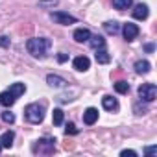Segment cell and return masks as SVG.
<instances>
[{"label":"cell","instance_id":"1","mask_svg":"<svg viewBox=\"0 0 157 157\" xmlns=\"http://www.w3.org/2000/svg\"><path fill=\"white\" fill-rule=\"evenodd\" d=\"M50 44H52V43H50V39L35 37V39H30V41L26 43V48H28V52H30L33 57L43 59V57H46V52H48Z\"/></svg>","mask_w":157,"mask_h":157},{"label":"cell","instance_id":"2","mask_svg":"<svg viewBox=\"0 0 157 157\" xmlns=\"http://www.w3.org/2000/svg\"><path fill=\"white\" fill-rule=\"evenodd\" d=\"M24 115H26V120H28V122H32V124H41L43 118H44V107L39 105V104H30V105H26Z\"/></svg>","mask_w":157,"mask_h":157},{"label":"cell","instance_id":"3","mask_svg":"<svg viewBox=\"0 0 157 157\" xmlns=\"http://www.w3.org/2000/svg\"><path fill=\"white\" fill-rule=\"evenodd\" d=\"M56 139H39L35 144H33V153H54L56 151V146H54Z\"/></svg>","mask_w":157,"mask_h":157},{"label":"cell","instance_id":"4","mask_svg":"<svg viewBox=\"0 0 157 157\" xmlns=\"http://www.w3.org/2000/svg\"><path fill=\"white\" fill-rule=\"evenodd\" d=\"M139 96L144 102H153L157 98V87L153 83H142L139 87Z\"/></svg>","mask_w":157,"mask_h":157},{"label":"cell","instance_id":"5","mask_svg":"<svg viewBox=\"0 0 157 157\" xmlns=\"http://www.w3.org/2000/svg\"><path fill=\"white\" fill-rule=\"evenodd\" d=\"M50 17L57 24H76V17H72L68 13H63V11H52Z\"/></svg>","mask_w":157,"mask_h":157},{"label":"cell","instance_id":"6","mask_svg":"<svg viewBox=\"0 0 157 157\" xmlns=\"http://www.w3.org/2000/svg\"><path fill=\"white\" fill-rule=\"evenodd\" d=\"M122 33H124V39H126V41H133V39L139 35V26L133 24V22H128V24H124Z\"/></svg>","mask_w":157,"mask_h":157},{"label":"cell","instance_id":"7","mask_svg":"<svg viewBox=\"0 0 157 157\" xmlns=\"http://www.w3.org/2000/svg\"><path fill=\"white\" fill-rule=\"evenodd\" d=\"M46 83H48L50 87L61 89V87L67 85V80H65V78H61V76H57V74H48V76H46Z\"/></svg>","mask_w":157,"mask_h":157},{"label":"cell","instance_id":"8","mask_svg":"<svg viewBox=\"0 0 157 157\" xmlns=\"http://www.w3.org/2000/svg\"><path fill=\"white\" fill-rule=\"evenodd\" d=\"M96 120H98V109H94V107L85 109V113H83V122H85L87 126H93Z\"/></svg>","mask_w":157,"mask_h":157},{"label":"cell","instance_id":"9","mask_svg":"<svg viewBox=\"0 0 157 157\" xmlns=\"http://www.w3.org/2000/svg\"><path fill=\"white\" fill-rule=\"evenodd\" d=\"M89 39H91V32L87 28H78L74 32V41L76 43H87Z\"/></svg>","mask_w":157,"mask_h":157},{"label":"cell","instance_id":"10","mask_svg":"<svg viewBox=\"0 0 157 157\" xmlns=\"http://www.w3.org/2000/svg\"><path fill=\"white\" fill-rule=\"evenodd\" d=\"M89 65H91V61H89V57L87 56H78L76 59H74V68L76 70H87L89 68Z\"/></svg>","mask_w":157,"mask_h":157},{"label":"cell","instance_id":"11","mask_svg":"<svg viewBox=\"0 0 157 157\" xmlns=\"http://www.w3.org/2000/svg\"><path fill=\"white\" fill-rule=\"evenodd\" d=\"M148 6L146 4H137L135 6V10H133V17L135 19H139V21H144V19H148Z\"/></svg>","mask_w":157,"mask_h":157},{"label":"cell","instance_id":"12","mask_svg":"<svg viewBox=\"0 0 157 157\" xmlns=\"http://www.w3.org/2000/svg\"><path fill=\"white\" fill-rule=\"evenodd\" d=\"M13 139H15V133L11 129L2 133V137H0V146H2V148H11L13 146Z\"/></svg>","mask_w":157,"mask_h":157},{"label":"cell","instance_id":"13","mask_svg":"<svg viewBox=\"0 0 157 157\" xmlns=\"http://www.w3.org/2000/svg\"><path fill=\"white\" fill-rule=\"evenodd\" d=\"M15 96L10 93V91H4V93H0V104H2L4 107H11L13 104H15Z\"/></svg>","mask_w":157,"mask_h":157},{"label":"cell","instance_id":"14","mask_svg":"<svg viewBox=\"0 0 157 157\" xmlns=\"http://www.w3.org/2000/svg\"><path fill=\"white\" fill-rule=\"evenodd\" d=\"M102 105H104V109H107V111H117V109H118V102H117L113 96H104V98H102Z\"/></svg>","mask_w":157,"mask_h":157},{"label":"cell","instance_id":"15","mask_svg":"<svg viewBox=\"0 0 157 157\" xmlns=\"http://www.w3.org/2000/svg\"><path fill=\"white\" fill-rule=\"evenodd\" d=\"M150 61H146V59H139L137 63H135V72L137 74H148L150 72Z\"/></svg>","mask_w":157,"mask_h":157},{"label":"cell","instance_id":"16","mask_svg":"<svg viewBox=\"0 0 157 157\" xmlns=\"http://www.w3.org/2000/svg\"><path fill=\"white\" fill-rule=\"evenodd\" d=\"M87 43H91V46H93L94 50H98V48H104V46H105V39H104L102 35H91V39H89Z\"/></svg>","mask_w":157,"mask_h":157},{"label":"cell","instance_id":"17","mask_svg":"<svg viewBox=\"0 0 157 157\" xmlns=\"http://www.w3.org/2000/svg\"><path fill=\"white\" fill-rule=\"evenodd\" d=\"M15 98H19L21 94H24V91H26V85L24 83H13V85H10V89H8Z\"/></svg>","mask_w":157,"mask_h":157},{"label":"cell","instance_id":"18","mask_svg":"<svg viewBox=\"0 0 157 157\" xmlns=\"http://www.w3.org/2000/svg\"><path fill=\"white\" fill-rule=\"evenodd\" d=\"M96 61H98L100 65H105V63L111 61V57H109V54L105 52V48H98V50H96Z\"/></svg>","mask_w":157,"mask_h":157},{"label":"cell","instance_id":"19","mask_svg":"<svg viewBox=\"0 0 157 157\" xmlns=\"http://www.w3.org/2000/svg\"><path fill=\"white\" fill-rule=\"evenodd\" d=\"M131 4H133V0H113V8L115 10H128V8H131Z\"/></svg>","mask_w":157,"mask_h":157},{"label":"cell","instance_id":"20","mask_svg":"<svg viewBox=\"0 0 157 157\" xmlns=\"http://www.w3.org/2000/svg\"><path fill=\"white\" fill-rule=\"evenodd\" d=\"M104 30L109 33V35H115V33H118V30H120V26H118V22H105L104 24Z\"/></svg>","mask_w":157,"mask_h":157},{"label":"cell","instance_id":"21","mask_svg":"<svg viewBox=\"0 0 157 157\" xmlns=\"http://www.w3.org/2000/svg\"><path fill=\"white\" fill-rule=\"evenodd\" d=\"M115 91L120 93V94H126V93H129V83L124 82V80H120V82L115 83Z\"/></svg>","mask_w":157,"mask_h":157},{"label":"cell","instance_id":"22","mask_svg":"<svg viewBox=\"0 0 157 157\" xmlns=\"http://www.w3.org/2000/svg\"><path fill=\"white\" fill-rule=\"evenodd\" d=\"M52 120H54L56 126H61V124H63V111H61V109H54V113H52Z\"/></svg>","mask_w":157,"mask_h":157},{"label":"cell","instance_id":"23","mask_svg":"<svg viewBox=\"0 0 157 157\" xmlns=\"http://www.w3.org/2000/svg\"><path fill=\"white\" fill-rule=\"evenodd\" d=\"M2 120H4L6 124H13V122H15V115L10 113V111H4V113H2Z\"/></svg>","mask_w":157,"mask_h":157},{"label":"cell","instance_id":"24","mask_svg":"<svg viewBox=\"0 0 157 157\" xmlns=\"http://www.w3.org/2000/svg\"><path fill=\"white\" fill-rule=\"evenodd\" d=\"M65 133H67V135H76V133H78V128H76L72 122H68L67 128H65Z\"/></svg>","mask_w":157,"mask_h":157},{"label":"cell","instance_id":"25","mask_svg":"<svg viewBox=\"0 0 157 157\" xmlns=\"http://www.w3.org/2000/svg\"><path fill=\"white\" fill-rule=\"evenodd\" d=\"M144 153H146L148 157H153V155H157V146H148V148H144Z\"/></svg>","mask_w":157,"mask_h":157},{"label":"cell","instance_id":"26","mask_svg":"<svg viewBox=\"0 0 157 157\" xmlns=\"http://www.w3.org/2000/svg\"><path fill=\"white\" fill-rule=\"evenodd\" d=\"M57 0H39V6H56Z\"/></svg>","mask_w":157,"mask_h":157},{"label":"cell","instance_id":"27","mask_svg":"<svg viewBox=\"0 0 157 157\" xmlns=\"http://www.w3.org/2000/svg\"><path fill=\"white\" fill-rule=\"evenodd\" d=\"M120 155H122V157H128V155H129V157H135V155H137V151H133V150H122V151H120Z\"/></svg>","mask_w":157,"mask_h":157},{"label":"cell","instance_id":"28","mask_svg":"<svg viewBox=\"0 0 157 157\" xmlns=\"http://www.w3.org/2000/svg\"><path fill=\"white\" fill-rule=\"evenodd\" d=\"M0 46L8 48V46H10V39H8V37H0Z\"/></svg>","mask_w":157,"mask_h":157},{"label":"cell","instance_id":"29","mask_svg":"<svg viewBox=\"0 0 157 157\" xmlns=\"http://www.w3.org/2000/svg\"><path fill=\"white\" fill-rule=\"evenodd\" d=\"M67 59H68V56H67V54H57V61H59V63H65Z\"/></svg>","mask_w":157,"mask_h":157},{"label":"cell","instance_id":"30","mask_svg":"<svg viewBox=\"0 0 157 157\" xmlns=\"http://www.w3.org/2000/svg\"><path fill=\"white\" fill-rule=\"evenodd\" d=\"M144 48H146V50H148V52H151V50H153V44H146V46H144Z\"/></svg>","mask_w":157,"mask_h":157},{"label":"cell","instance_id":"31","mask_svg":"<svg viewBox=\"0 0 157 157\" xmlns=\"http://www.w3.org/2000/svg\"><path fill=\"white\" fill-rule=\"evenodd\" d=\"M0 151H2V146H0Z\"/></svg>","mask_w":157,"mask_h":157}]
</instances>
